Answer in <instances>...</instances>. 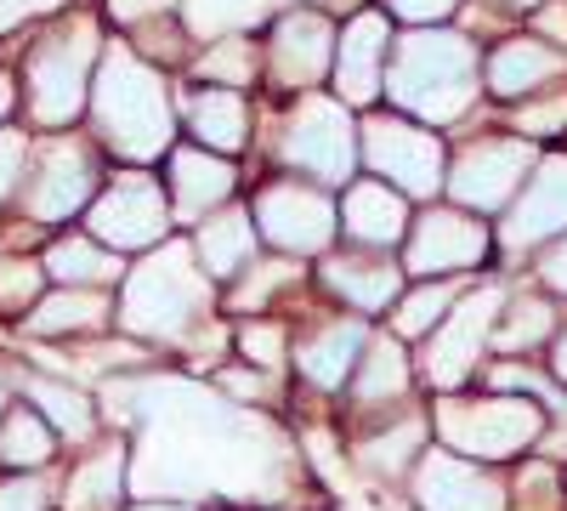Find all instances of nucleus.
Masks as SVG:
<instances>
[{"instance_id": "nucleus-1", "label": "nucleus", "mask_w": 567, "mask_h": 511, "mask_svg": "<svg viewBox=\"0 0 567 511\" xmlns=\"http://www.w3.org/2000/svg\"><path fill=\"white\" fill-rule=\"evenodd\" d=\"M91 120H97V136L131 165H148L159 154H171V98H165V74L148 69L131 45H109L97 58V74H91Z\"/></svg>"}, {"instance_id": "nucleus-2", "label": "nucleus", "mask_w": 567, "mask_h": 511, "mask_svg": "<svg viewBox=\"0 0 567 511\" xmlns=\"http://www.w3.org/2000/svg\"><path fill=\"white\" fill-rule=\"evenodd\" d=\"M386 91L398 109L449 125L477 103V45L454 29H414L392 45Z\"/></svg>"}, {"instance_id": "nucleus-3", "label": "nucleus", "mask_w": 567, "mask_h": 511, "mask_svg": "<svg viewBox=\"0 0 567 511\" xmlns=\"http://www.w3.org/2000/svg\"><path fill=\"white\" fill-rule=\"evenodd\" d=\"M210 318V278L199 273L194 251L182 239H165L148 262L125 273L120 290V324L148 341H182L194 324Z\"/></svg>"}, {"instance_id": "nucleus-4", "label": "nucleus", "mask_w": 567, "mask_h": 511, "mask_svg": "<svg viewBox=\"0 0 567 511\" xmlns=\"http://www.w3.org/2000/svg\"><path fill=\"white\" fill-rule=\"evenodd\" d=\"M91 69H97V23L91 18H69L63 29H52L45 40L29 45V120L45 131L74 125V114L91 98Z\"/></svg>"}, {"instance_id": "nucleus-5", "label": "nucleus", "mask_w": 567, "mask_h": 511, "mask_svg": "<svg viewBox=\"0 0 567 511\" xmlns=\"http://www.w3.org/2000/svg\"><path fill=\"white\" fill-rule=\"evenodd\" d=\"M437 438L460 460H511L545 438V409L511 392L494 398H449L437 409Z\"/></svg>"}, {"instance_id": "nucleus-6", "label": "nucleus", "mask_w": 567, "mask_h": 511, "mask_svg": "<svg viewBox=\"0 0 567 511\" xmlns=\"http://www.w3.org/2000/svg\"><path fill=\"white\" fill-rule=\"evenodd\" d=\"M85 234L103 251H159L171 239V200L148 171H120L109 188L85 205Z\"/></svg>"}, {"instance_id": "nucleus-7", "label": "nucleus", "mask_w": 567, "mask_h": 511, "mask_svg": "<svg viewBox=\"0 0 567 511\" xmlns=\"http://www.w3.org/2000/svg\"><path fill=\"white\" fill-rule=\"evenodd\" d=\"M363 165L398 188L403 200H432L443 194V176H449V154L437 143V131L392 120V114H374L363 120Z\"/></svg>"}, {"instance_id": "nucleus-8", "label": "nucleus", "mask_w": 567, "mask_h": 511, "mask_svg": "<svg viewBox=\"0 0 567 511\" xmlns=\"http://www.w3.org/2000/svg\"><path fill=\"white\" fill-rule=\"evenodd\" d=\"M29 222L52 227L80 216L91 200H97V154L74 136H52V143L34 149V165L23 171V188H18Z\"/></svg>"}, {"instance_id": "nucleus-9", "label": "nucleus", "mask_w": 567, "mask_h": 511, "mask_svg": "<svg viewBox=\"0 0 567 511\" xmlns=\"http://www.w3.org/2000/svg\"><path fill=\"white\" fill-rule=\"evenodd\" d=\"M278 160L318 176V182H352V165H358L352 114L336 98H312L307 91V98L296 103V114H290V125H284Z\"/></svg>"}, {"instance_id": "nucleus-10", "label": "nucleus", "mask_w": 567, "mask_h": 511, "mask_svg": "<svg viewBox=\"0 0 567 511\" xmlns=\"http://www.w3.org/2000/svg\"><path fill=\"white\" fill-rule=\"evenodd\" d=\"M534 165L539 160H534V149L523 143V136H483V143L460 149V160L443 176V188L460 211H499V205H511L516 194H523Z\"/></svg>"}, {"instance_id": "nucleus-11", "label": "nucleus", "mask_w": 567, "mask_h": 511, "mask_svg": "<svg viewBox=\"0 0 567 511\" xmlns=\"http://www.w3.org/2000/svg\"><path fill=\"white\" fill-rule=\"evenodd\" d=\"M403 239H409V251H403V273H414V278L471 273V267H483V256H488V227L471 216V211H460V205L425 211Z\"/></svg>"}, {"instance_id": "nucleus-12", "label": "nucleus", "mask_w": 567, "mask_h": 511, "mask_svg": "<svg viewBox=\"0 0 567 511\" xmlns=\"http://www.w3.org/2000/svg\"><path fill=\"white\" fill-rule=\"evenodd\" d=\"M505 307V290L499 285H483L477 296H465L432 336H425V381L432 387H460L471 369H477V352L488 347L494 336V318Z\"/></svg>"}, {"instance_id": "nucleus-13", "label": "nucleus", "mask_w": 567, "mask_h": 511, "mask_svg": "<svg viewBox=\"0 0 567 511\" xmlns=\"http://www.w3.org/2000/svg\"><path fill=\"white\" fill-rule=\"evenodd\" d=\"M256 227L261 239L290 251V256H307V251H323L329 239H336V205H329V194L307 188V182H272V188L256 194Z\"/></svg>"}, {"instance_id": "nucleus-14", "label": "nucleus", "mask_w": 567, "mask_h": 511, "mask_svg": "<svg viewBox=\"0 0 567 511\" xmlns=\"http://www.w3.org/2000/svg\"><path fill=\"white\" fill-rule=\"evenodd\" d=\"M561 234H567V154H550L534 165L523 194L511 200L499 239H505V251H534V245L561 239Z\"/></svg>"}, {"instance_id": "nucleus-15", "label": "nucleus", "mask_w": 567, "mask_h": 511, "mask_svg": "<svg viewBox=\"0 0 567 511\" xmlns=\"http://www.w3.org/2000/svg\"><path fill=\"white\" fill-rule=\"evenodd\" d=\"M414 500L420 511H505L499 483L477 460H460L449 449H425L414 460Z\"/></svg>"}, {"instance_id": "nucleus-16", "label": "nucleus", "mask_w": 567, "mask_h": 511, "mask_svg": "<svg viewBox=\"0 0 567 511\" xmlns=\"http://www.w3.org/2000/svg\"><path fill=\"white\" fill-rule=\"evenodd\" d=\"M386 52H392V29L381 12H358L347 29H341V45H336V91H341V109H363L381 98L386 85Z\"/></svg>"}, {"instance_id": "nucleus-17", "label": "nucleus", "mask_w": 567, "mask_h": 511, "mask_svg": "<svg viewBox=\"0 0 567 511\" xmlns=\"http://www.w3.org/2000/svg\"><path fill=\"white\" fill-rule=\"evenodd\" d=\"M336 63V29H329L323 12H284L272 23V80L307 91L329 74Z\"/></svg>"}, {"instance_id": "nucleus-18", "label": "nucleus", "mask_w": 567, "mask_h": 511, "mask_svg": "<svg viewBox=\"0 0 567 511\" xmlns=\"http://www.w3.org/2000/svg\"><path fill=\"white\" fill-rule=\"evenodd\" d=\"M341 234L358 239L363 251H392L409 234V200L386 182H347V200H341Z\"/></svg>"}, {"instance_id": "nucleus-19", "label": "nucleus", "mask_w": 567, "mask_h": 511, "mask_svg": "<svg viewBox=\"0 0 567 511\" xmlns=\"http://www.w3.org/2000/svg\"><path fill=\"white\" fill-rule=\"evenodd\" d=\"M323 285L358 313H386L403 296V267L386 251H347L323 262Z\"/></svg>"}, {"instance_id": "nucleus-20", "label": "nucleus", "mask_w": 567, "mask_h": 511, "mask_svg": "<svg viewBox=\"0 0 567 511\" xmlns=\"http://www.w3.org/2000/svg\"><path fill=\"white\" fill-rule=\"evenodd\" d=\"M233 182H239V171H233L221 154H205V149H176L171 154V216L182 222H205L227 194Z\"/></svg>"}, {"instance_id": "nucleus-21", "label": "nucleus", "mask_w": 567, "mask_h": 511, "mask_svg": "<svg viewBox=\"0 0 567 511\" xmlns=\"http://www.w3.org/2000/svg\"><path fill=\"white\" fill-rule=\"evenodd\" d=\"M363 347H369V330H363L358 318H329V324H318V330L296 347V369H301L312 387L336 392L341 381H352Z\"/></svg>"}, {"instance_id": "nucleus-22", "label": "nucleus", "mask_w": 567, "mask_h": 511, "mask_svg": "<svg viewBox=\"0 0 567 511\" xmlns=\"http://www.w3.org/2000/svg\"><path fill=\"white\" fill-rule=\"evenodd\" d=\"M182 114H187V131L199 136L205 154H233V149L250 143V109H245L239 91H227V85L187 91Z\"/></svg>"}, {"instance_id": "nucleus-23", "label": "nucleus", "mask_w": 567, "mask_h": 511, "mask_svg": "<svg viewBox=\"0 0 567 511\" xmlns=\"http://www.w3.org/2000/svg\"><path fill=\"white\" fill-rule=\"evenodd\" d=\"M194 262L205 278H239L256 256V227H250V211H210L194 234Z\"/></svg>"}, {"instance_id": "nucleus-24", "label": "nucleus", "mask_w": 567, "mask_h": 511, "mask_svg": "<svg viewBox=\"0 0 567 511\" xmlns=\"http://www.w3.org/2000/svg\"><path fill=\"white\" fill-rule=\"evenodd\" d=\"M567 69V58L545 40H505L499 52L488 58V91L499 98H534L539 85H550Z\"/></svg>"}, {"instance_id": "nucleus-25", "label": "nucleus", "mask_w": 567, "mask_h": 511, "mask_svg": "<svg viewBox=\"0 0 567 511\" xmlns=\"http://www.w3.org/2000/svg\"><path fill=\"white\" fill-rule=\"evenodd\" d=\"M40 273L52 278L58 290H97V285H114L125 273V262L114 251H103L91 234H69L40 256Z\"/></svg>"}, {"instance_id": "nucleus-26", "label": "nucleus", "mask_w": 567, "mask_h": 511, "mask_svg": "<svg viewBox=\"0 0 567 511\" xmlns=\"http://www.w3.org/2000/svg\"><path fill=\"white\" fill-rule=\"evenodd\" d=\"M109 296L103 290H45L29 318H23V330L29 336H91V330H103L109 324Z\"/></svg>"}, {"instance_id": "nucleus-27", "label": "nucleus", "mask_w": 567, "mask_h": 511, "mask_svg": "<svg viewBox=\"0 0 567 511\" xmlns=\"http://www.w3.org/2000/svg\"><path fill=\"white\" fill-rule=\"evenodd\" d=\"M23 398L34 403V415L45 427H52L58 438L69 443H85L91 432H97V415H91V398L69 381H52V376H23Z\"/></svg>"}, {"instance_id": "nucleus-28", "label": "nucleus", "mask_w": 567, "mask_h": 511, "mask_svg": "<svg viewBox=\"0 0 567 511\" xmlns=\"http://www.w3.org/2000/svg\"><path fill=\"white\" fill-rule=\"evenodd\" d=\"M125 494V449H103L74 467V478L63 483V511H114Z\"/></svg>"}, {"instance_id": "nucleus-29", "label": "nucleus", "mask_w": 567, "mask_h": 511, "mask_svg": "<svg viewBox=\"0 0 567 511\" xmlns=\"http://www.w3.org/2000/svg\"><path fill=\"white\" fill-rule=\"evenodd\" d=\"M52 454H58V432L45 427L29 403H7V415H0V467L40 472Z\"/></svg>"}, {"instance_id": "nucleus-30", "label": "nucleus", "mask_w": 567, "mask_h": 511, "mask_svg": "<svg viewBox=\"0 0 567 511\" xmlns=\"http://www.w3.org/2000/svg\"><path fill=\"white\" fill-rule=\"evenodd\" d=\"M352 392H358V409H381V403H398L409 392V358L398 341H369L358 369H352Z\"/></svg>"}, {"instance_id": "nucleus-31", "label": "nucleus", "mask_w": 567, "mask_h": 511, "mask_svg": "<svg viewBox=\"0 0 567 511\" xmlns=\"http://www.w3.org/2000/svg\"><path fill=\"white\" fill-rule=\"evenodd\" d=\"M550 330H556L550 302L523 296V302H505V313L494 318V336H488V341H494L499 352H528V347H539Z\"/></svg>"}, {"instance_id": "nucleus-32", "label": "nucleus", "mask_w": 567, "mask_h": 511, "mask_svg": "<svg viewBox=\"0 0 567 511\" xmlns=\"http://www.w3.org/2000/svg\"><path fill=\"white\" fill-rule=\"evenodd\" d=\"M278 0H187V29L205 34V40H221V34H239L250 23H261Z\"/></svg>"}, {"instance_id": "nucleus-33", "label": "nucleus", "mask_w": 567, "mask_h": 511, "mask_svg": "<svg viewBox=\"0 0 567 511\" xmlns=\"http://www.w3.org/2000/svg\"><path fill=\"white\" fill-rule=\"evenodd\" d=\"M454 285H432V278H425L420 290H409V296H398V336H432L437 324L449 318V307H454Z\"/></svg>"}, {"instance_id": "nucleus-34", "label": "nucleus", "mask_w": 567, "mask_h": 511, "mask_svg": "<svg viewBox=\"0 0 567 511\" xmlns=\"http://www.w3.org/2000/svg\"><path fill=\"white\" fill-rule=\"evenodd\" d=\"M414 443H425V421H420V415H409L403 427H392V432H381V438H369V443L358 449V460H363L369 472H398Z\"/></svg>"}, {"instance_id": "nucleus-35", "label": "nucleus", "mask_w": 567, "mask_h": 511, "mask_svg": "<svg viewBox=\"0 0 567 511\" xmlns=\"http://www.w3.org/2000/svg\"><path fill=\"white\" fill-rule=\"evenodd\" d=\"M199 74H205L210 85H227V91H239V85H250V74H256V58H250V40H216L210 52L199 58Z\"/></svg>"}, {"instance_id": "nucleus-36", "label": "nucleus", "mask_w": 567, "mask_h": 511, "mask_svg": "<svg viewBox=\"0 0 567 511\" xmlns=\"http://www.w3.org/2000/svg\"><path fill=\"white\" fill-rule=\"evenodd\" d=\"M40 262H0V313H23L40 302Z\"/></svg>"}, {"instance_id": "nucleus-37", "label": "nucleus", "mask_w": 567, "mask_h": 511, "mask_svg": "<svg viewBox=\"0 0 567 511\" xmlns=\"http://www.w3.org/2000/svg\"><path fill=\"white\" fill-rule=\"evenodd\" d=\"M296 278H301V267H290V262H261V267L245 278V285L233 290V302H239L245 313H261V307H267V296H272V290H284V285H296Z\"/></svg>"}, {"instance_id": "nucleus-38", "label": "nucleus", "mask_w": 567, "mask_h": 511, "mask_svg": "<svg viewBox=\"0 0 567 511\" xmlns=\"http://www.w3.org/2000/svg\"><path fill=\"white\" fill-rule=\"evenodd\" d=\"M23 171H29V136L23 131H0V205L18 200Z\"/></svg>"}, {"instance_id": "nucleus-39", "label": "nucleus", "mask_w": 567, "mask_h": 511, "mask_svg": "<svg viewBox=\"0 0 567 511\" xmlns=\"http://www.w3.org/2000/svg\"><path fill=\"white\" fill-rule=\"evenodd\" d=\"M0 511H52V489H45L34 472L0 478Z\"/></svg>"}, {"instance_id": "nucleus-40", "label": "nucleus", "mask_w": 567, "mask_h": 511, "mask_svg": "<svg viewBox=\"0 0 567 511\" xmlns=\"http://www.w3.org/2000/svg\"><path fill=\"white\" fill-rule=\"evenodd\" d=\"M239 347H245V358L250 364H284V324H261V318H250L245 330H239Z\"/></svg>"}, {"instance_id": "nucleus-41", "label": "nucleus", "mask_w": 567, "mask_h": 511, "mask_svg": "<svg viewBox=\"0 0 567 511\" xmlns=\"http://www.w3.org/2000/svg\"><path fill=\"white\" fill-rule=\"evenodd\" d=\"M516 131H528V136H556V131H567V98L528 103L523 114H516Z\"/></svg>"}, {"instance_id": "nucleus-42", "label": "nucleus", "mask_w": 567, "mask_h": 511, "mask_svg": "<svg viewBox=\"0 0 567 511\" xmlns=\"http://www.w3.org/2000/svg\"><path fill=\"white\" fill-rule=\"evenodd\" d=\"M516 489H528V511H556V472L545 467V460H534V467H523V478H516Z\"/></svg>"}, {"instance_id": "nucleus-43", "label": "nucleus", "mask_w": 567, "mask_h": 511, "mask_svg": "<svg viewBox=\"0 0 567 511\" xmlns=\"http://www.w3.org/2000/svg\"><path fill=\"white\" fill-rule=\"evenodd\" d=\"M454 7H460V0H392V12L409 18V23H420V29H437Z\"/></svg>"}, {"instance_id": "nucleus-44", "label": "nucleus", "mask_w": 567, "mask_h": 511, "mask_svg": "<svg viewBox=\"0 0 567 511\" xmlns=\"http://www.w3.org/2000/svg\"><path fill=\"white\" fill-rule=\"evenodd\" d=\"M63 0H0V34L29 23V18H45V12H58Z\"/></svg>"}, {"instance_id": "nucleus-45", "label": "nucleus", "mask_w": 567, "mask_h": 511, "mask_svg": "<svg viewBox=\"0 0 567 511\" xmlns=\"http://www.w3.org/2000/svg\"><path fill=\"white\" fill-rule=\"evenodd\" d=\"M221 387L233 392V398H267L272 387L256 376V369H227V376H221Z\"/></svg>"}, {"instance_id": "nucleus-46", "label": "nucleus", "mask_w": 567, "mask_h": 511, "mask_svg": "<svg viewBox=\"0 0 567 511\" xmlns=\"http://www.w3.org/2000/svg\"><path fill=\"white\" fill-rule=\"evenodd\" d=\"M539 273H545V285H550V290H561V296H567V234L550 245V256L539 262Z\"/></svg>"}, {"instance_id": "nucleus-47", "label": "nucleus", "mask_w": 567, "mask_h": 511, "mask_svg": "<svg viewBox=\"0 0 567 511\" xmlns=\"http://www.w3.org/2000/svg\"><path fill=\"white\" fill-rule=\"evenodd\" d=\"M109 7H114V18H120V23H136V18H154V12L165 7V0H109Z\"/></svg>"}, {"instance_id": "nucleus-48", "label": "nucleus", "mask_w": 567, "mask_h": 511, "mask_svg": "<svg viewBox=\"0 0 567 511\" xmlns=\"http://www.w3.org/2000/svg\"><path fill=\"white\" fill-rule=\"evenodd\" d=\"M550 369H556V381L567 387V330L556 336V347H550Z\"/></svg>"}, {"instance_id": "nucleus-49", "label": "nucleus", "mask_w": 567, "mask_h": 511, "mask_svg": "<svg viewBox=\"0 0 567 511\" xmlns=\"http://www.w3.org/2000/svg\"><path fill=\"white\" fill-rule=\"evenodd\" d=\"M12 103H18V91H12V80H7V74H0V120L12 114Z\"/></svg>"}, {"instance_id": "nucleus-50", "label": "nucleus", "mask_w": 567, "mask_h": 511, "mask_svg": "<svg viewBox=\"0 0 567 511\" xmlns=\"http://www.w3.org/2000/svg\"><path fill=\"white\" fill-rule=\"evenodd\" d=\"M545 23H550L556 34H567V12H561V7H550V12H545Z\"/></svg>"}, {"instance_id": "nucleus-51", "label": "nucleus", "mask_w": 567, "mask_h": 511, "mask_svg": "<svg viewBox=\"0 0 567 511\" xmlns=\"http://www.w3.org/2000/svg\"><path fill=\"white\" fill-rule=\"evenodd\" d=\"M136 511H187V505H159V500H148V505H136Z\"/></svg>"}, {"instance_id": "nucleus-52", "label": "nucleus", "mask_w": 567, "mask_h": 511, "mask_svg": "<svg viewBox=\"0 0 567 511\" xmlns=\"http://www.w3.org/2000/svg\"><path fill=\"white\" fill-rule=\"evenodd\" d=\"M505 7H523V12H534V7H545V0H505Z\"/></svg>"}, {"instance_id": "nucleus-53", "label": "nucleus", "mask_w": 567, "mask_h": 511, "mask_svg": "<svg viewBox=\"0 0 567 511\" xmlns=\"http://www.w3.org/2000/svg\"><path fill=\"white\" fill-rule=\"evenodd\" d=\"M0 415H7V381H0Z\"/></svg>"}]
</instances>
